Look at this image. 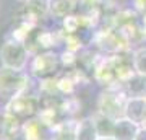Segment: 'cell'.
Wrapping results in <instances>:
<instances>
[{"instance_id": "7402d4cb", "label": "cell", "mask_w": 146, "mask_h": 140, "mask_svg": "<svg viewBox=\"0 0 146 140\" xmlns=\"http://www.w3.org/2000/svg\"><path fill=\"white\" fill-rule=\"evenodd\" d=\"M141 127H146V121H145V122H143V125H141Z\"/></svg>"}, {"instance_id": "ffe728a7", "label": "cell", "mask_w": 146, "mask_h": 140, "mask_svg": "<svg viewBox=\"0 0 146 140\" xmlns=\"http://www.w3.org/2000/svg\"><path fill=\"white\" fill-rule=\"evenodd\" d=\"M99 140H115L114 137H99Z\"/></svg>"}, {"instance_id": "2e32d148", "label": "cell", "mask_w": 146, "mask_h": 140, "mask_svg": "<svg viewBox=\"0 0 146 140\" xmlns=\"http://www.w3.org/2000/svg\"><path fill=\"white\" fill-rule=\"evenodd\" d=\"M131 67H133V72L146 75V47H140L133 52Z\"/></svg>"}, {"instance_id": "44dd1931", "label": "cell", "mask_w": 146, "mask_h": 140, "mask_svg": "<svg viewBox=\"0 0 146 140\" xmlns=\"http://www.w3.org/2000/svg\"><path fill=\"white\" fill-rule=\"evenodd\" d=\"M16 2H21V3H26V2H29V0H16Z\"/></svg>"}, {"instance_id": "5b68a950", "label": "cell", "mask_w": 146, "mask_h": 140, "mask_svg": "<svg viewBox=\"0 0 146 140\" xmlns=\"http://www.w3.org/2000/svg\"><path fill=\"white\" fill-rule=\"evenodd\" d=\"M60 67H62V59L58 57L55 52L50 51L39 52L29 62L31 75L39 78V80H52L60 70Z\"/></svg>"}, {"instance_id": "9a60e30c", "label": "cell", "mask_w": 146, "mask_h": 140, "mask_svg": "<svg viewBox=\"0 0 146 140\" xmlns=\"http://www.w3.org/2000/svg\"><path fill=\"white\" fill-rule=\"evenodd\" d=\"M49 2L50 0H29V2H26L28 15H31L34 20L44 18L46 15H49Z\"/></svg>"}, {"instance_id": "52a82bcc", "label": "cell", "mask_w": 146, "mask_h": 140, "mask_svg": "<svg viewBox=\"0 0 146 140\" xmlns=\"http://www.w3.org/2000/svg\"><path fill=\"white\" fill-rule=\"evenodd\" d=\"M123 91L128 98H146V75L131 72L125 78Z\"/></svg>"}, {"instance_id": "9c48e42d", "label": "cell", "mask_w": 146, "mask_h": 140, "mask_svg": "<svg viewBox=\"0 0 146 140\" xmlns=\"http://www.w3.org/2000/svg\"><path fill=\"white\" fill-rule=\"evenodd\" d=\"M133 122L143 125L146 121V98H128L125 104V116Z\"/></svg>"}, {"instance_id": "4fadbf2b", "label": "cell", "mask_w": 146, "mask_h": 140, "mask_svg": "<svg viewBox=\"0 0 146 140\" xmlns=\"http://www.w3.org/2000/svg\"><path fill=\"white\" fill-rule=\"evenodd\" d=\"M76 125H78V122H75V121L60 122L54 129L52 140H76Z\"/></svg>"}, {"instance_id": "e0dca14e", "label": "cell", "mask_w": 146, "mask_h": 140, "mask_svg": "<svg viewBox=\"0 0 146 140\" xmlns=\"http://www.w3.org/2000/svg\"><path fill=\"white\" fill-rule=\"evenodd\" d=\"M5 140H28L26 134H25V130H23V127H20L18 130H15V132H11L8 137H7Z\"/></svg>"}, {"instance_id": "ac0fdd59", "label": "cell", "mask_w": 146, "mask_h": 140, "mask_svg": "<svg viewBox=\"0 0 146 140\" xmlns=\"http://www.w3.org/2000/svg\"><path fill=\"white\" fill-rule=\"evenodd\" d=\"M135 5H136V8L146 16V0H135Z\"/></svg>"}, {"instance_id": "5bb4252c", "label": "cell", "mask_w": 146, "mask_h": 140, "mask_svg": "<svg viewBox=\"0 0 146 140\" xmlns=\"http://www.w3.org/2000/svg\"><path fill=\"white\" fill-rule=\"evenodd\" d=\"M21 122L16 121L13 116H10L7 111L0 113V140H5L11 132H15L21 127Z\"/></svg>"}, {"instance_id": "8fae6325", "label": "cell", "mask_w": 146, "mask_h": 140, "mask_svg": "<svg viewBox=\"0 0 146 140\" xmlns=\"http://www.w3.org/2000/svg\"><path fill=\"white\" fill-rule=\"evenodd\" d=\"M91 117H93V121H94V125H96V129H98L99 137H114L115 119L102 114V113H99V111H96Z\"/></svg>"}, {"instance_id": "7a4b0ae2", "label": "cell", "mask_w": 146, "mask_h": 140, "mask_svg": "<svg viewBox=\"0 0 146 140\" xmlns=\"http://www.w3.org/2000/svg\"><path fill=\"white\" fill-rule=\"evenodd\" d=\"M31 78L25 70L2 67L0 65V96L11 99L18 94L28 91Z\"/></svg>"}, {"instance_id": "277c9868", "label": "cell", "mask_w": 146, "mask_h": 140, "mask_svg": "<svg viewBox=\"0 0 146 140\" xmlns=\"http://www.w3.org/2000/svg\"><path fill=\"white\" fill-rule=\"evenodd\" d=\"M39 109V99H37L36 94L33 93H25L18 94L15 98L8 99V104H7L5 111L10 116H13L16 121H20L21 124H25L28 119L34 117Z\"/></svg>"}, {"instance_id": "3957f363", "label": "cell", "mask_w": 146, "mask_h": 140, "mask_svg": "<svg viewBox=\"0 0 146 140\" xmlns=\"http://www.w3.org/2000/svg\"><path fill=\"white\" fill-rule=\"evenodd\" d=\"M127 99H128V96H127V93L123 90L119 91V90L109 88L99 94V98H98V111L117 121L125 116Z\"/></svg>"}, {"instance_id": "7c38bea8", "label": "cell", "mask_w": 146, "mask_h": 140, "mask_svg": "<svg viewBox=\"0 0 146 140\" xmlns=\"http://www.w3.org/2000/svg\"><path fill=\"white\" fill-rule=\"evenodd\" d=\"M76 140H99L98 129L94 125L93 117L81 119L76 125Z\"/></svg>"}, {"instance_id": "ba28073f", "label": "cell", "mask_w": 146, "mask_h": 140, "mask_svg": "<svg viewBox=\"0 0 146 140\" xmlns=\"http://www.w3.org/2000/svg\"><path fill=\"white\" fill-rule=\"evenodd\" d=\"M141 125L133 122L128 117H120L115 121V130H114V139L115 140H135Z\"/></svg>"}, {"instance_id": "8992f818", "label": "cell", "mask_w": 146, "mask_h": 140, "mask_svg": "<svg viewBox=\"0 0 146 140\" xmlns=\"http://www.w3.org/2000/svg\"><path fill=\"white\" fill-rule=\"evenodd\" d=\"M28 140H52L54 139V129L52 125L46 122L41 116H34L28 119L25 124L21 125Z\"/></svg>"}, {"instance_id": "30bf717a", "label": "cell", "mask_w": 146, "mask_h": 140, "mask_svg": "<svg viewBox=\"0 0 146 140\" xmlns=\"http://www.w3.org/2000/svg\"><path fill=\"white\" fill-rule=\"evenodd\" d=\"M78 5V0H50L49 2V15L60 18V20H67V18L73 16Z\"/></svg>"}, {"instance_id": "6da1fadb", "label": "cell", "mask_w": 146, "mask_h": 140, "mask_svg": "<svg viewBox=\"0 0 146 140\" xmlns=\"http://www.w3.org/2000/svg\"><path fill=\"white\" fill-rule=\"evenodd\" d=\"M31 62V52L20 39H7L0 46V65L15 70H26Z\"/></svg>"}, {"instance_id": "d6986e66", "label": "cell", "mask_w": 146, "mask_h": 140, "mask_svg": "<svg viewBox=\"0 0 146 140\" xmlns=\"http://www.w3.org/2000/svg\"><path fill=\"white\" fill-rule=\"evenodd\" d=\"M135 140H146V127H141Z\"/></svg>"}]
</instances>
